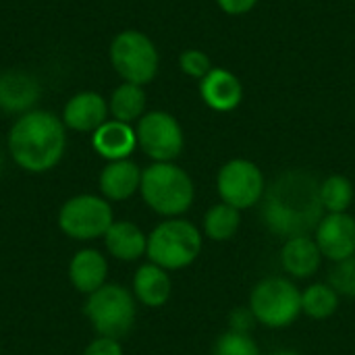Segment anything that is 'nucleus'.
Wrapping results in <instances>:
<instances>
[{"label": "nucleus", "mask_w": 355, "mask_h": 355, "mask_svg": "<svg viewBox=\"0 0 355 355\" xmlns=\"http://www.w3.org/2000/svg\"><path fill=\"white\" fill-rule=\"evenodd\" d=\"M322 210L320 183L306 171H285L264 191V225L285 239L316 231Z\"/></svg>", "instance_id": "nucleus-1"}, {"label": "nucleus", "mask_w": 355, "mask_h": 355, "mask_svg": "<svg viewBox=\"0 0 355 355\" xmlns=\"http://www.w3.org/2000/svg\"><path fill=\"white\" fill-rule=\"evenodd\" d=\"M6 146L19 168L42 175L62 160L67 150V127L54 112L33 108L17 116L8 131Z\"/></svg>", "instance_id": "nucleus-2"}, {"label": "nucleus", "mask_w": 355, "mask_h": 355, "mask_svg": "<svg viewBox=\"0 0 355 355\" xmlns=\"http://www.w3.org/2000/svg\"><path fill=\"white\" fill-rule=\"evenodd\" d=\"M139 193L148 208L164 218H177L185 214L196 198V187L179 164L154 162L141 171Z\"/></svg>", "instance_id": "nucleus-3"}, {"label": "nucleus", "mask_w": 355, "mask_h": 355, "mask_svg": "<svg viewBox=\"0 0 355 355\" xmlns=\"http://www.w3.org/2000/svg\"><path fill=\"white\" fill-rule=\"evenodd\" d=\"M202 231L185 218H166L148 235V260L164 270H181L193 264L202 252Z\"/></svg>", "instance_id": "nucleus-4"}, {"label": "nucleus", "mask_w": 355, "mask_h": 355, "mask_svg": "<svg viewBox=\"0 0 355 355\" xmlns=\"http://www.w3.org/2000/svg\"><path fill=\"white\" fill-rule=\"evenodd\" d=\"M83 314L98 337L123 339L135 324L137 302L133 293L116 283H106L89 293L83 304Z\"/></svg>", "instance_id": "nucleus-5"}, {"label": "nucleus", "mask_w": 355, "mask_h": 355, "mask_svg": "<svg viewBox=\"0 0 355 355\" xmlns=\"http://www.w3.org/2000/svg\"><path fill=\"white\" fill-rule=\"evenodd\" d=\"M248 308L262 327L285 329L302 314V291L285 277H266L254 285Z\"/></svg>", "instance_id": "nucleus-6"}, {"label": "nucleus", "mask_w": 355, "mask_h": 355, "mask_svg": "<svg viewBox=\"0 0 355 355\" xmlns=\"http://www.w3.org/2000/svg\"><path fill=\"white\" fill-rule=\"evenodd\" d=\"M110 64L116 75L135 85H148L158 73V50L156 44L137 29H125L116 33L108 48Z\"/></svg>", "instance_id": "nucleus-7"}, {"label": "nucleus", "mask_w": 355, "mask_h": 355, "mask_svg": "<svg viewBox=\"0 0 355 355\" xmlns=\"http://www.w3.org/2000/svg\"><path fill=\"white\" fill-rule=\"evenodd\" d=\"M58 229L73 241H94L104 237L114 223L112 206L106 198L79 193L69 198L56 216Z\"/></svg>", "instance_id": "nucleus-8"}, {"label": "nucleus", "mask_w": 355, "mask_h": 355, "mask_svg": "<svg viewBox=\"0 0 355 355\" xmlns=\"http://www.w3.org/2000/svg\"><path fill=\"white\" fill-rule=\"evenodd\" d=\"M216 191L225 204L237 210H248L264 198V173L248 158H233L220 166L216 175Z\"/></svg>", "instance_id": "nucleus-9"}, {"label": "nucleus", "mask_w": 355, "mask_h": 355, "mask_svg": "<svg viewBox=\"0 0 355 355\" xmlns=\"http://www.w3.org/2000/svg\"><path fill=\"white\" fill-rule=\"evenodd\" d=\"M137 146L154 162H175L185 146V135L179 121L164 110L146 112L135 127Z\"/></svg>", "instance_id": "nucleus-10"}, {"label": "nucleus", "mask_w": 355, "mask_h": 355, "mask_svg": "<svg viewBox=\"0 0 355 355\" xmlns=\"http://www.w3.org/2000/svg\"><path fill=\"white\" fill-rule=\"evenodd\" d=\"M314 239L324 258L341 262L355 256V218L347 212L327 214L314 231Z\"/></svg>", "instance_id": "nucleus-11"}, {"label": "nucleus", "mask_w": 355, "mask_h": 355, "mask_svg": "<svg viewBox=\"0 0 355 355\" xmlns=\"http://www.w3.org/2000/svg\"><path fill=\"white\" fill-rule=\"evenodd\" d=\"M108 100L102 94L85 89L71 96L62 108V123L67 129L77 133H94L108 121Z\"/></svg>", "instance_id": "nucleus-12"}, {"label": "nucleus", "mask_w": 355, "mask_h": 355, "mask_svg": "<svg viewBox=\"0 0 355 355\" xmlns=\"http://www.w3.org/2000/svg\"><path fill=\"white\" fill-rule=\"evenodd\" d=\"M42 87L35 75L25 71H6L0 75V110L6 114H25L40 102Z\"/></svg>", "instance_id": "nucleus-13"}, {"label": "nucleus", "mask_w": 355, "mask_h": 355, "mask_svg": "<svg viewBox=\"0 0 355 355\" xmlns=\"http://www.w3.org/2000/svg\"><path fill=\"white\" fill-rule=\"evenodd\" d=\"M200 96L206 106L216 112H231L243 100V85L237 75L227 69H212L200 79Z\"/></svg>", "instance_id": "nucleus-14"}, {"label": "nucleus", "mask_w": 355, "mask_h": 355, "mask_svg": "<svg viewBox=\"0 0 355 355\" xmlns=\"http://www.w3.org/2000/svg\"><path fill=\"white\" fill-rule=\"evenodd\" d=\"M98 185L102 198H106L108 202H125L139 191L141 168L131 158L112 160L100 171Z\"/></svg>", "instance_id": "nucleus-15"}, {"label": "nucleus", "mask_w": 355, "mask_h": 355, "mask_svg": "<svg viewBox=\"0 0 355 355\" xmlns=\"http://www.w3.org/2000/svg\"><path fill=\"white\" fill-rule=\"evenodd\" d=\"M322 264V252L314 237H289L281 248V266L295 279H312Z\"/></svg>", "instance_id": "nucleus-16"}, {"label": "nucleus", "mask_w": 355, "mask_h": 355, "mask_svg": "<svg viewBox=\"0 0 355 355\" xmlns=\"http://www.w3.org/2000/svg\"><path fill=\"white\" fill-rule=\"evenodd\" d=\"M108 277V262L102 252L94 248H83L75 252L69 262V281L75 291L89 295L106 285Z\"/></svg>", "instance_id": "nucleus-17"}, {"label": "nucleus", "mask_w": 355, "mask_h": 355, "mask_svg": "<svg viewBox=\"0 0 355 355\" xmlns=\"http://www.w3.org/2000/svg\"><path fill=\"white\" fill-rule=\"evenodd\" d=\"M131 293L135 302H139L146 308H162L173 293V281L168 270L152 262L141 264L133 275Z\"/></svg>", "instance_id": "nucleus-18"}, {"label": "nucleus", "mask_w": 355, "mask_h": 355, "mask_svg": "<svg viewBox=\"0 0 355 355\" xmlns=\"http://www.w3.org/2000/svg\"><path fill=\"white\" fill-rule=\"evenodd\" d=\"M92 146L108 162L123 160L129 158L137 148V135L129 123L110 119L92 133Z\"/></svg>", "instance_id": "nucleus-19"}, {"label": "nucleus", "mask_w": 355, "mask_h": 355, "mask_svg": "<svg viewBox=\"0 0 355 355\" xmlns=\"http://www.w3.org/2000/svg\"><path fill=\"white\" fill-rule=\"evenodd\" d=\"M106 252L121 262H135L148 252V235L131 220H114L104 235Z\"/></svg>", "instance_id": "nucleus-20"}, {"label": "nucleus", "mask_w": 355, "mask_h": 355, "mask_svg": "<svg viewBox=\"0 0 355 355\" xmlns=\"http://www.w3.org/2000/svg\"><path fill=\"white\" fill-rule=\"evenodd\" d=\"M146 102L148 98H146L144 85L123 81L119 87L112 89L108 98V112L114 121L131 125L146 114Z\"/></svg>", "instance_id": "nucleus-21"}, {"label": "nucleus", "mask_w": 355, "mask_h": 355, "mask_svg": "<svg viewBox=\"0 0 355 355\" xmlns=\"http://www.w3.org/2000/svg\"><path fill=\"white\" fill-rule=\"evenodd\" d=\"M241 227V210L220 202L204 214V233L212 241H229Z\"/></svg>", "instance_id": "nucleus-22"}, {"label": "nucleus", "mask_w": 355, "mask_h": 355, "mask_svg": "<svg viewBox=\"0 0 355 355\" xmlns=\"http://www.w3.org/2000/svg\"><path fill=\"white\" fill-rule=\"evenodd\" d=\"M339 310V293L329 283H314L302 291V312L314 320H327Z\"/></svg>", "instance_id": "nucleus-23"}, {"label": "nucleus", "mask_w": 355, "mask_h": 355, "mask_svg": "<svg viewBox=\"0 0 355 355\" xmlns=\"http://www.w3.org/2000/svg\"><path fill=\"white\" fill-rule=\"evenodd\" d=\"M354 183L343 175H331L320 183V202L329 214L347 212L354 204Z\"/></svg>", "instance_id": "nucleus-24"}, {"label": "nucleus", "mask_w": 355, "mask_h": 355, "mask_svg": "<svg viewBox=\"0 0 355 355\" xmlns=\"http://www.w3.org/2000/svg\"><path fill=\"white\" fill-rule=\"evenodd\" d=\"M212 355H262L258 343L252 339V335H243V333H225L218 337L216 345H214V354Z\"/></svg>", "instance_id": "nucleus-25"}, {"label": "nucleus", "mask_w": 355, "mask_h": 355, "mask_svg": "<svg viewBox=\"0 0 355 355\" xmlns=\"http://www.w3.org/2000/svg\"><path fill=\"white\" fill-rule=\"evenodd\" d=\"M329 285L345 297H355V256L335 262V268L329 275Z\"/></svg>", "instance_id": "nucleus-26"}, {"label": "nucleus", "mask_w": 355, "mask_h": 355, "mask_svg": "<svg viewBox=\"0 0 355 355\" xmlns=\"http://www.w3.org/2000/svg\"><path fill=\"white\" fill-rule=\"evenodd\" d=\"M179 67L187 77H193V79H204L212 71L210 56L206 52H202V50H196V48L185 50L179 56Z\"/></svg>", "instance_id": "nucleus-27"}, {"label": "nucleus", "mask_w": 355, "mask_h": 355, "mask_svg": "<svg viewBox=\"0 0 355 355\" xmlns=\"http://www.w3.org/2000/svg\"><path fill=\"white\" fill-rule=\"evenodd\" d=\"M81 355H125L123 354V345L119 339H110V337H98L94 339Z\"/></svg>", "instance_id": "nucleus-28"}, {"label": "nucleus", "mask_w": 355, "mask_h": 355, "mask_svg": "<svg viewBox=\"0 0 355 355\" xmlns=\"http://www.w3.org/2000/svg\"><path fill=\"white\" fill-rule=\"evenodd\" d=\"M256 322H258V320H256V316L252 314L250 308H237V310L231 314V318H229L231 331H233V333H243V335H250V331L254 329Z\"/></svg>", "instance_id": "nucleus-29"}, {"label": "nucleus", "mask_w": 355, "mask_h": 355, "mask_svg": "<svg viewBox=\"0 0 355 355\" xmlns=\"http://www.w3.org/2000/svg\"><path fill=\"white\" fill-rule=\"evenodd\" d=\"M216 4L227 15H245L258 4V0H216Z\"/></svg>", "instance_id": "nucleus-30"}, {"label": "nucleus", "mask_w": 355, "mask_h": 355, "mask_svg": "<svg viewBox=\"0 0 355 355\" xmlns=\"http://www.w3.org/2000/svg\"><path fill=\"white\" fill-rule=\"evenodd\" d=\"M275 355H302V354H297V352H293V349H281V352H277Z\"/></svg>", "instance_id": "nucleus-31"}, {"label": "nucleus", "mask_w": 355, "mask_h": 355, "mask_svg": "<svg viewBox=\"0 0 355 355\" xmlns=\"http://www.w3.org/2000/svg\"><path fill=\"white\" fill-rule=\"evenodd\" d=\"M40 355H44V354H40Z\"/></svg>", "instance_id": "nucleus-32"}]
</instances>
